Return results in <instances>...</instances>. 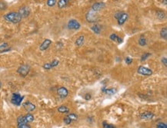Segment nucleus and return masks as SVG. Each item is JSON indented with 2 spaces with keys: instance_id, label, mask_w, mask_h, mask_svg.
<instances>
[{
  "instance_id": "f704fd0d",
  "label": "nucleus",
  "mask_w": 167,
  "mask_h": 128,
  "mask_svg": "<svg viewBox=\"0 0 167 128\" xmlns=\"http://www.w3.org/2000/svg\"><path fill=\"white\" fill-rule=\"evenodd\" d=\"M63 121H64V123L66 124H67V125H69V124H70L71 123H72V120H70V119H69V118H68V117H67V116H66V117H65L64 118H63Z\"/></svg>"
},
{
  "instance_id": "f03ea898",
  "label": "nucleus",
  "mask_w": 167,
  "mask_h": 128,
  "mask_svg": "<svg viewBox=\"0 0 167 128\" xmlns=\"http://www.w3.org/2000/svg\"><path fill=\"white\" fill-rule=\"evenodd\" d=\"M86 19L89 23H96L99 20L98 13L93 11V9H89L86 14Z\"/></svg>"
},
{
  "instance_id": "f8f14e48",
  "label": "nucleus",
  "mask_w": 167,
  "mask_h": 128,
  "mask_svg": "<svg viewBox=\"0 0 167 128\" xmlns=\"http://www.w3.org/2000/svg\"><path fill=\"white\" fill-rule=\"evenodd\" d=\"M51 40L49 39V38H45V39L42 42L41 45H39V50L42 51V52H44V51H45V50L48 49V48H50V46L51 45Z\"/></svg>"
},
{
  "instance_id": "4468645a",
  "label": "nucleus",
  "mask_w": 167,
  "mask_h": 128,
  "mask_svg": "<svg viewBox=\"0 0 167 128\" xmlns=\"http://www.w3.org/2000/svg\"><path fill=\"white\" fill-rule=\"evenodd\" d=\"M11 47L7 42H3L0 45V53H4L11 51Z\"/></svg>"
},
{
  "instance_id": "2f4dec72",
  "label": "nucleus",
  "mask_w": 167,
  "mask_h": 128,
  "mask_svg": "<svg viewBox=\"0 0 167 128\" xmlns=\"http://www.w3.org/2000/svg\"><path fill=\"white\" fill-rule=\"evenodd\" d=\"M156 128H167V124L163 122H159L156 124Z\"/></svg>"
},
{
  "instance_id": "ea45409f",
  "label": "nucleus",
  "mask_w": 167,
  "mask_h": 128,
  "mask_svg": "<svg viewBox=\"0 0 167 128\" xmlns=\"http://www.w3.org/2000/svg\"><path fill=\"white\" fill-rule=\"evenodd\" d=\"M162 2H163V4H164V5H165V6H166L167 0H163V1H162Z\"/></svg>"
},
{
  "instance_id": "39448f33",
  "label": "nucleus",
  "mask_w": 167,
  "mask_h": 128,
  "mask_svg": "<svg viewBox=\"0 0 167 128\" xmlns=\"http://www.w3.org/2000/svg\"><path fill=\"white\" fill-rule=\"evenodd\" d=\"M67 28H68L69 30H74V31H76L81 28L80 23L76 19H72L70 20H69L68 23H67Z\"/></svg>"
},
{
  "instance_id": "0eeeda50",
  "label": "nucleus",
  "mask_w": 167,
  "mask_h": 128,
  "mask_svg": "<svg viewBox=\"0 0 167 128\" xmlns=\"http://www.w3.org/2000/svg\"><path fill=\"white\" fill-rule=\"evenodd\" d=\"M18 13H19V15L23 19H25V18L29 16V15L31 13V10H30L29 7L26 6H23L19 8Z\"/></svg>"
},
{
  "instance_id": "6e6552de",
  "label": "nucleus",
  "mask_w": 167,
  "mask_h": 128,
  "mask_svg": "<svg viewBox=\"0 0 167 128\" xmlns=\"http://www.w3.org/2000/svg\"><path fill=\"white\" fill-rule=\"evenodd\" d=\"M105 3L103 2H96L93 3V6H91V9L95 11L96 13H99V11L103 10V8H105Z\"/></svg>"
},
{
  "instance_id": "a211bd4d",
  "label": "nucleus",
  "mask_w": 167,
  "mask_h": 128,
  "mask_svg": "<svg viewBox=\"0 0 167 128\" xmlns=\"http://www.w3.org/2000/svg\"><path fill=\"white\" fill-rule=\"evenodd\" d=\"M71 0H59V2H57V6H58V8L60 9H62V8H66L67 6L69 5V2Z\"/></svg>"
},
{
  "instance_id": "9d476101",
  "label": "nucleus",
  "mask_w": 167,
  "mask_h": 128,
  "mask_svg": "<svg viewBox=\"0 0 167 128\" xmlns=\"http://www.w3.org/2000/svg\"><path fill=\"white\" fill-rule=\"evenodd\" d=\"M155 117V114H153V112L151 111H145L142 112L139 114V118L142 120H149L153 119V118Z\"/></svg>"
},
{
  "instance_id": "58836bf2",
  "label": "nucleus",
  "mask_w": 167,
  "mask_h": 128,
  "mask_svg": "<svg viewBox=\"0 0 167 128\" xmlns=\"http://www.w3.org/2000/svg\"><path fill=\"white\" fill-rule=\"evenodd\" d=\"M91 98H92V95H91L90 94L87 93L84 95V99L86 100V101H89Z\"/></svg>"
},
{
  "instance_id": "f3484780",
  "label": "nucleus",
  "mask_w": 167,
  "mask_h": 128,
  "mask_svg": "<svg viewBox=\"0 0 167 128\" xmlns=\"http://www.w3.org/2000/svg\"><path fill=\"white\" fill-rule=\"evenodd\" d=\"M90 29L95 34H97V35H99V34L101 33L102 26H101V25H99V24H96V23H95L94 25L91 26Z\"/></svg>"
},
{
  "instance_id": "6ab92c4d",
  "label": "nucleus",
  "mask_w": 167,
  "mask_h": 128,
  "mask_svg": "<svg viewBox=\"0 0 167 128\" xmlns=\"http://www.w3.org/2000/svg\"><path fill=\"white\" fill-rule=\"evenodd\" d=\"M102 91H103V92L105 94L111 96V95H114L117 92V89L113 88V87H111V88H103Z\"/></svg>"
},
{
  "instance_id": "5701e85b",
  "label": "nucleus",
  "mask_w": 167,
  "mask_h": 128,
  "mask_svg": "<svg viewBox=\"0 0 167 128\" xmlns=\"http://www.w3.org/2000/svg\"><path fill=\"white\" fill-rule=\"evenodd\" d=\"M138 43H139V45L141 46V47H145V46H146V45H147L146 38L145 37H143V36H140L139 38Z\"/></svg>"
},
{
  "instance_id": "bb28decb",
  "label": "nucleus",
  "mask_w": 167,
  "mask_h": 128,
  "mask_svg": "<svg viewBox=\"0 0 167 128\" xmlns=\"http://www.w3.org/2000/svg\"><path fill=\"white\" fill-rule=\"evenodd\" d=\"M17 124H28L25 120V116L21 115L17 118Z\"/></svg>"
},
{
  "instance_id": "72a5a7b5",
  "label": "nucleus",
  "mask_w": 167,
  "mask_h": 128,
  "mask_svg": "<svg viewBox=\"0 0 167 128\" xmlns=\"http://www.w3.org/2000/svg\"><path fill=\"white\" fill-rule=\"evenodd\" d=\"M125 62H126V64L130 65V64L133 62V60H132V58H131L130 57H126V58H125Z\"/></svg>"
},
{
  "instance_id": "20e7f679",
  "label": "nucleus",
  "mask_w": 167,
  "mask_h": 128,
  "mask_svg": "<svg viewBox=\"0 0 167 128\" xmlns=\"http://www.w3.org/2000/svg\"><path fill=\"white\" fill-rule=\"evenodd\" d=\"M24 97L18 93H13L11 97V102L16 106H20L23 102Z\"/></svg>"
},
{
  "instance_id": "f257e3e1",
  "label": "nucleus",
  "mask_w": 167,
  "mask_h": 128,
  "mask_svg": "<svg viewBox=\"0 0 167 128\" xmlns=\"http://www.w3.org/2000/svg\"><path fill=\"white\" fill-rule=\"evenodd\" d=\"M3 19L12 24H18L22 21L23 18L18 12H9L3 15Z\"/></svg>"
},
{
  "instance_id": "ddd939ff",
  "label": "nucleus",
  "mask_w": 167,
  "mask_h": 128,
  "mask_svg": "<svg viewBox=\"0 0 167 128\" xmlns=\"http://www.w3.org/2000/svg\"><path fill=\"white\" fill-rule=\"evenodd\" d=\"M128 19H129V14L128 13H124L123 12V13H122V15L119 17V19H116V20H117V22L119 25H124L126 22H127Z\"/></svg>"
},
{
  "instance_id": "393cba45",
  "label": "nucleus",
  "mask_w": 167,
  "mask_h": 128,
  "mask_svg": "<svg viewBox=\"0 0 167 128\" xmlns=\"http://www.w3.org/2000/svg\"><path fill=\"white\" fill-rule=\"evenodd\" d=\"M151 55H152V54L149 53V52H145V53H143V54L141 55L140 61L141 62H145V61L147 60Z\"/></svg>"
},
{
  "instance_id": "7ed1b4c3",
  "label": "nucleus",
  "mask_w": 167,
  "mask_h": 128,
  "mask_svg": "<svg viewBox=\"0 0 167 128\" xmlns=\"http://www.w3.org/2000/svg\"><path fill=\"white\" fill-rule=\"evenodd\" d=\"M30 71V66L27 64H21L17 69V73L23 78H25Z\"/></svg>"
},
{
  "instance_id": "1a4fd4ad",
  "label": "nucleus",
  "mask_w": 167,
  "mask_h": 128,
  "mask_svg": "<svg viewBox=\"0 0 167 128\" xmlns=\"http://www.w3.org/2000/svg\"><path fill=\"white\" fill-rule=\"evenodd\" d=\"M23 108L28 113H30V112L34 111L35 110V105L33 103L30 102V101H25L23 104Z\"/></svg>"
},
{
  "instance_id": "a19ab883",
  "label": "nucleus",
  "mask_w": 167,
  "mask_h": 128,
  "mask_svg": "<svg viewBox=\"0 0 167 128\" xmlns=\"http://www.w3.org/2000/svg\"><path fill=\"white\" fill-rule=\"evenodd\" d=\"M2 87V81H1V80H0V88Z\"/></svg>"
},
{
  "instance_id": "4c0bfd02",
  "label": "nucleus",
  "mask_w": 167,
  "mask_h": 128,
  "mask_svg": "<svg viewBox=\"0 0 167 128\" xmlns=\"http://www.w3.org/2000/svg\"><path fill=\"white\" fill-rule=\"evenodd\" d=\"M161 63L165 67H167V58L166 57H163L161 58Z\"/></svg>"
},
{
  "instance_id": "2eb2a0df",
  "label": "nucleus",
  "mask_w": 167,
  "mask_h": 128,
  "mask_svg": "<svg viewBox=\"0 0 167 128\" xmlns=\"http://www.w3.org/2000/svg\"><path fill=\"white\" fill-rule=\"evenodd\" d=\"M109 38L113 41H115V42H116V43L118 44L122 43V41H123L122 38H120V36H118V35L115 33H113L109 35Z\"/></svg>"
},
{
  "instance_id": "7c9ffc66",
  "label": "nucleus",
  "mask_w": 167,
  "mask_h": 128,
  "mask_svg": "<svg viewBox=\"0 0 167 128\" xmlns=\"http://www.w3.org/2000/svg\"><path fill=\"white\" fill-rule=\"evenodd\" d=\"M50 65H51L52 68H55V67L58 66L59 64V61L55 59V60H53L52 62H50Z\"/></svg>"
},
{
  "instance_id": "473e14b6",
  "label": "nucleus",
  "mask_w": 167,
  "mask_h": 128,
  "mask_svg": "<svg viewBox=\"0 0 167 128\" xmlns=\"http://www.w3.org/2000/svg\"><path fill=\"white\" fill-rule=\"evenodd\" d=\"M18 128H31L29 124H17Z\"/></svg>"
},
{
  "instance_id": "412c9836",
  "label": "nucleus",
  "mask_w": 167,
  "mask_h": 128,
  "mask_svg": "<svg viewBox=\"0 0 167 128\" xmlns=\"http://www.w3.org/2000/svg\"><path fill=\"white\" fill-rule=\"evenodd\" d=\"M59 113L60 114H69V108L65 105H61L57 108Z\"/></svg>"
},
{
  "instance_id": "423d86ee",
  "label": "nucleus",
  "mask_w": 167,
  "mask_h": 128,
  "mask_svg": "<svg viewBox=\"0 0 167 128\" xmlns=\"http://www.w3.org/2000/svg\"><path fill=\"white\" fill-rule=\"evenodd\" d=\"M137 73L142 76H151L153 74V71L150 68L145 66H139L137 68Z\"/></svg>"
},
{
  "instance_id": "b1692460",
  "label": "nucleus",
  "mask_w": 167,
  "mask_h": 128,
  "mask_svg": "<svg viewBox=\"0 0 167 128\" xmlns=\"http://www.w3.org/2000/svg\"><path fill=\"white\" fill-rule=\"evenodd\" d=\"M25 120H26V122L28 123V124L32 123V122H33L34 121V120H35L34 116H33L32 114H30V113H28L26 115H25Z\"/></svg>"
},
{
  "instance_id": "9b49d317",
  "label": "nucleus",
  "mask_w": 167,
  "mask_h": 128,
  "mask_svg": "<svg viewBox=\"0 0 167 128\" xmlns=\"http://www.w3.org/2000/svg\"><path fill=\"white\" fill-rule=\"evenodd\" d=\"M57 94L61 98H66L68 97L69 91L68 89L65 87H60L57 89Z\"/></svg>"
},
{
  "instance_id": "aec40b11",
  "label": "nucleus",
  "mask_w": 167,
  "mask_h": 128,
  "mask_svg": "<svg viewBox=\"0 0 167 128\" xmlns=\"http://www.w3.org/2000/svg\"><path fill=\"white\" fill-rule=\"evenodd\" d=\"M156 15L157 19H159L160 21H163L166 19V13L163 10H158L156 13Z\"/></svg>"
},
{
  "instance_id": "c756f323",
  "label": "nucleus",
  "mask_w": 167,
  "mask_h": 128,
  "mask_svg": "<svg viewBox=\"0 0 167 128\" xmlns=\"http://www.w3.org/2000/svg\"><path fill=\"white\" fill-rule=\"evenodd\" d=\"M7 8V4L3 1H0V10L4 11Z\"/></svg>"
},
{
  "instance_id": "dca6fc26",
  "label": "nucleus",
  "mask_w": 167,
  "mask_h": 128,
  "mask_svg": "<svg viewBox=\"0 0 167 128\" xmlns=\"http://www.w3.org/2000/svg\"><path fill=\"white\" fill-rule=\"evenodd\" d=\"M85 43V36L84 35H79L75 41V45L77 47H81L83 46Z\"/></svg>"
},
{
  "instance_id": "a878e982",
  "label": "nucleus",
  "mask_w": 167,
  "mask_h": 128,
  "mask_svg": "<svg viewBox=\"0 0 167 128\" xmlns=\"http://www.w3.org/2000/svg\"><path fill=\"white\" fill-rule=\"evenodd\" d=\"M67 117H68L72 121H76V120H78L79 118L78 115H77L76 114H75V113H69V114H68Z\"/></svg>"
},
{
  "instance_id": "c9c22d12",
  "label": "nucleus",
  "mask_w": 167,
  "mask_h": 128,
  "mask_svg": "<svg viewBox=\"0 0 167 128\" xmlns=\"http://www.w3.org/2000/svg\"><path fill=\"white\" fill-rule=\"evenodd\" d=\"M42 68H43L44 69H45V70H50V69H52L50 63H45V64H44L43 65H42Z\"/></svg>"
},
{
  "instance_id": "cd10ccee",
  "label": "nucleus",
  "mask_w": 167,
  "mask_h": 128,
  "mask_svg": "<svg viewBox=\"0 0 167 128\" xmlns=\"http://www.w3.org/2000/svg\"><path fill=\"white\" fill-rule=\"evenodd\" d=\"M57 3V0H47L46 5L49 7H54Z\"/></svg>"
},
{
  "instance_id": "c85d7f7f",
  "label": "nucleus",
  "mask_w": 167,
  "mask_h": 128,
  "mask_svg": "<svg viewBox=\"0 0 167 128\" xmlns=\"http://www.w3.org/2000/svg\"><path fill=\"white\" fill-rule=\"evenodd\" d=\"M103 128H116V127L113 124H108L107 122L103 121Z\"/></svg>"
},
{
  "instance_id": "e433bc0d",
  "label": "nucleus",
  "mask_w": 167,
  "mask_h": 128,
  "mask_svg": "<svg viewBox=\"0 0 167 128\" xmlns=\"http://www.w3.org/2000/svg\"><path fill=\"white\" fill-rule=\"evenodd\" d=\"M122 13H123V12H122V11H117V12H116V13H114V17H115V19H119V17L122 15Z\"/></svg>"
},
{
  "instance_id": "4be33fe9",
  "label": "nucleus",
  "mask_w": 167,
  "mask_h": 128,
  "mask_svg": "<svg viewBox=\"0 0 167 128\" xmlns=\"http://www.w3.org/2000/svg\"><path fill=\"white\" fill-rule=\"evenodd\" d=\"M159 35H160L161 38H163V40L167 39V28L164 27L161 29L160 31H159Z\"/></svg>"
}]
</instances>
